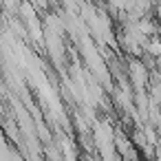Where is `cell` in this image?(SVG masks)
<instances>
[{
  "label": "cell",
  "mask_w": 161,
  "mask_h": 161,
  "mask_svg": "<svg viewBox=\"0 0 161 161\" xmlns=\"http://www.w3.org/2000/svg\"><path fill=\"white\" fill-rule=\"evenodd\" d=\"M146 51H148V53H152L154 58H159V55H161V42H159V40L146 42Z\"/></svg>",
  "instance_id": "2"
},
{
  "label": "cell",
  "mask_w": 161,
  "mask_h": 161,
  "mask_svg": "<svg viewBox=\"0 0 161 161\" xmlns=\"http://www.w3.org/2000/svg\"><path fill=\"white\" fill-rule=\"evenodd\" d=\"M128 77H130V82H132L137 88H143V84L148 82V71H146V66H143L141 62H130V66H128Z\"/></svg>",
  "instance_id": "1"
}]
</instances>
